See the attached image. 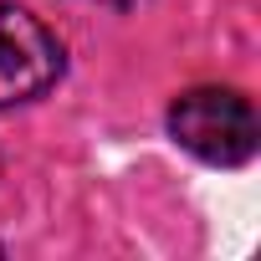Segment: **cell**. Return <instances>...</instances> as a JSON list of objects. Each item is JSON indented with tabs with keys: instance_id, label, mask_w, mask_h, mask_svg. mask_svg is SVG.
Listing matches in <instances>:
<instances>
[{
	"instance_id": "cell-1",
	"label": "cell",
	"mask_w": 261,
	"mask_h": 261,
	"mask_svg": "<svg viewBox=\"0 0 261 261\" xmlns=\"http://www.w3.org/2000/svg\"><path fill=\"white\" fill-rule=\"evenodd\" d=\"M169 134L205 164H246L256 154V113L236 87H190L169 108Z\"/></svg>"
},
{
	"instance_id": "cell-2",
	"label": "cell",
	"mask_w": 261,
	"mask_h": 261,
	"mask_svg": "<svg viewBox=\"0 0 261 261\" xmlns=\"http://www.w3.org/2000/svg\"><path fill=\"white\" fill-rule=\"evenodd\" d=\"M62 67V41L41 16H31L26 6H0V108L51 92Z\"/></svg>"
},
{
	"instance_id": "cell-3",
	"label": "cell",
	"mask_w": 261,
	"mask_h": 261,
	"mask_svg": "<svg viewBox=\"0 0 261 261\" xmlns=\"http://www.w3.org/2000/svg\"><path fill=\"white\" fill-rule=\"evenodd\" d=\"M102 6H134V0H102Z\"/></svg>"
},
{
	"instance_id": "cell-4",
	"label": "cell",
	"mask_w": 261,
	"mask_h": 261,
	"mask_svg": "<svg viewBox=\"0 0 261 261\" xmlns=\"http://www.w3.org/2000/svg\"><path fill=\"white\" fill-rule=\"evenodd\" d=\"M0 256H6V246H0Z\"/></svg>"
}]
</instances>
